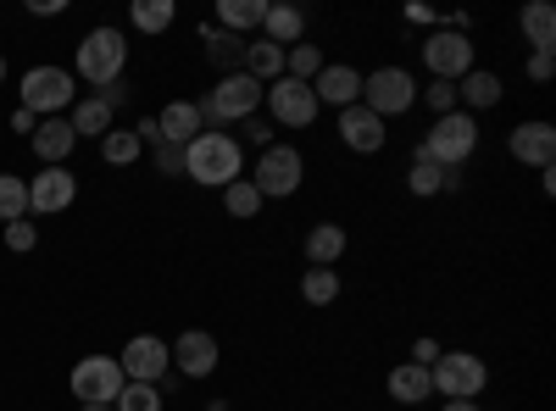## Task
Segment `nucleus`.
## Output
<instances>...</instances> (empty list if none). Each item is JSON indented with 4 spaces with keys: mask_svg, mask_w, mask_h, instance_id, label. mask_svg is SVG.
<instances>
[{
    "mask_svg": "<svg viewBox=\"0 0 556 411\" xmlns=\"http://www.w3.org/2000/svg\"><path fill=\"white\" fill-rule=\"evenodd\" d=\"M184 178H195L201 190H228L235 178H245V145L223 128H206L184 145Z\"/></svg>",
    "mask_w": 556,
    "mask_h": 411,
    "instance_id": "1",
    "label": "nucleus"
},
{
    "mask_svg": "<svg viewBox=\"0 0 556 411\" xmlns=\"http://www.w3.org/2000/svg\"><path fill=\"white\" fill-rule=\"evenodd\" d=\"M473 151H479V117H468V112L456 106V112H445V117L429 123L424 145H417L412 156H424V162L456 172V167H468V162H473Z\"/></svg>",
    "mask_w": 556,
    "mask_h": 411,
    "instance_id": "2",
    "label": "nucleus"
},
{
    "mask_svg": "<svg viewBox=\"0 0 556 411\" xmlns=\"http://www.w3.org/2000/svg\"><path fill=\"white\" fill-rule=\"evenodd\" d=\"M262 95H267V84H256L251 73H228V78H217V84L206 89L195 106H201V123H206V128H228V123L256 117Z\"/></svg>",
    "mask_w": 556,
    "mask_h": 411,
    "instance_id": "3",
    "label": "nucleus"
},
{
    "mask_svg": "<svg viewBox=\"0 0 556 411\" xmlns=\"http://www.w3.org/2000/svg\"><path fill=\"white\" fill-rule=\"evenodd\" d=\"M123 67H128V39H123V28H89V34L78 39V78H84L89 89L117 84Z\"/></svg>",
    "mask_w": 556,
    "mask_h": 411,
    "instance_id": "4",
    "label": "nucleus"
},
{
    "mask_svg": "<svg viewBox=\"0 0 556 411\" xmlns=\"http://www.w3.org/2000/svg\"><path fill=\"white\" fill-rule=\"evenodd\" d=\"M251 184H256L262 201H290V195H301V184H306V156H301L295 145H278V140H273V145L256 156Z\"/></svg>",
    "mask_w": 556,
    "mask_h": 411,
    "instance_id": "5",
    "label": "nucleus"
},
{
    "mask_svg": "<svg viewBox=\"0 0 556 411\" xmlns=\"http://www.w3.org/2000/svg\"><path fill=\"white\" fill-rule=\"evenodd\" d=\"M73 101H78V78L67 67H28L23 73V112H34L39 123L73 112Z\"/></svg>",
    "mask_w": 556,
    "mask_h": 411,
    "instance_id": "6",
    "label": "nucleus"
},
{
    "mask_svg": "<svg viewBox=\"0 0 556 411\" xmlns=\"http://www.w3.org/2000/svg\"><path fill=\"white\" fill-rule=\"evenodd\" d=\"M429 378H434V395H445V400H479L490 389V368L473 350H440Z\"/></svg>",
    "mask_w": 556,
    "mask_h": 411,
    "instance_id": "7",
    "label": "nucleus"
},
{
    "mask_svg": "<svg viewBox=\"0 0 556 411\" xmlns=\"http://www.w3.org/2000/svg\"><path fill=\"white\" fill-rule=\"evenodd\" d=\"M362 106L374 117H406L417 106V78L406 67H379V73H362Z\"/></svg>",
    "mask_w": 556,
    "mask_h": 411,
    "instance_id": "8",
    "label": "nucleus"
},
{
    "mask_svg": "<svg viewBox=\"0 0 556 411\" xmlns=\"http://www.w3.org/2000/svg\"><path fill=\"white\" fill-rule=\"evenodd\" d=\"M262 106H267V123L273 128H290V133H306L317 123V112H323L317 95H312V84H295V78H273Z\"/></svg>",
    "mask_w": 556,
    "mask_h": 411,
    "instance_id": "9",
    "label": "nucleus"
},
{
    "mask_svg": "<svg viewBox=\"0 0 556 411\" xmlns=\"http://www.w3.org/2000/svg\"><path fill=\"white\" fill-rule=\"evenodd\" d=\"M424 67H429V78H445V84H456V78H468L473 67H479V51H473V39L468 34H451V28H434L424 44Z\"/></svg>",
    "mask_w": 556,
    "mask_h": 411,
    "instance_id": "10",
    "label": "nucleus"
},
{
    "mask_svg": "<svg viewBox=\"0 0 556 411\" xmlns=\"http://www.w3.org/2000/svg\"><path fill=\"white\" fill-rule=\"evenodd\" d=\"M67 384H73V400H84V406H117L128 378L117 368V356H84Z\"/></svg>",
    "mask_w": 556,
    "mask_h": 411,
    "instance_id": "11",
    "label": "nucleus"
},
{
    "mask_svg": "<svg viewBox=\"0 0 556 411\" xmlns=\"http://www.w3.org/2000/svg\"><path fill=\"white\" fill-rule=\"evenodd\" d=\"M117 368H123L128 384H162L167 368H173V350H167V339H156V334H134V339L123 345Z\"/></svg>",
    "mask_w": 556,
    "mask_h": 411,
    "instance_id": "12",
    "label": "nucleus"
},
{
    "mask_svg": "<svg viewBox=\"0 0 556 411\" xmlns=\"http://www.w3.org/2000/svg\"><path fill=\"white\" fill-rule=\"evenodd\" d=\"M506 156L513 162H523V167H556V128L545 123V117H529V123H518L513 133H506Z\"/></svg>",
    "mask_w": 556,
    "mask_h": 411,
    "instance_id": "13",
    "label": "nucleus"
},
{
    "mask_svg": "<svg viewBox=\"0 0 556 411\" xmlns=\"http://www.w3.org/2000/svg\"><path fill=\"white\" fill-rule=\"evenodd\" d=\"M334 133H340V145H345V151H356V156H379V151L390 145V123H384V117H374L367 106H345Z\"/></svg>",
    "mask_w": 556,
    "mask_h": 411,
    "instance_id": "14",
    "label": "nucleus"
},
{
    "mask_svg": "<svg viewBox=\"0 0 556 411\" xmlns=\"http://www.w3.org/2000/svg\"><path fill=\"white\" fill-rule=\"evenodd\" d=\"M167 350H173V368H178L184 378H212V373H217V361H223L217 334H206V329H184Z\"/></svg>",
    "mask_w": 556,
    "mask_h": 411,
    "instance_id": "15",
    "label": "nucleus"
},
{
    "mask_svg": "<svg viewBox=\"0 0 556 411\" xmlns=\"http://www.w3.org/2000/svg\"><path fill=\"white\" fill-rule=\"evenodd\" d=\"M73 201H78V178H73L67 167L34 172V184H28V211H34V217H56V211H67Z\"/></svg>",
    "mask_w": 556,
    "mask_h": 411,
    "instance_id": "16",
    "label": "nucleus"
},
{
    "mask_svg": "<svg viewBox=\"0 0 556 411\" xmlns=\"http://www.w3.org/2000/svg\"><path fill=\"white\" fill-rule=\"evenodd\" d=\"M312 95H317V106H334V112L362 106V73L351 62H323V73L312 78Z\"/></svg>",
    "mask_w": 556,
    "mask_h": 411,
    "instance_id": "17",
    "label": "nucleus"
},
{
    "mask_svg": "<svg viewBox=\"0 0 556 411\" xmlns=\"http://www.w3.org/2000/svg\"><path fill=\"white\" fill-rule=\"evenodd\" d=\"M501 95H506V84H501V73H490V67H473L468 78H456V106L468 112V117L501 106Z\"/></svg>",
    "mask_w": 556,
    "mask_h": 411,
    "instance_id": "18",
    "label": "nucleus"
},
{
    "mask_svg": "<svg viewBox=\"0 0 556 411\" xmlns=\"http://www.w3.org/2000/svg\"><path fill=\"white\" fill-rule=\"evenodd\" d=\"M156 133H162V145H190L195 133H206V123H201V106L195 101H167L162 112H156Z\"/></svg>",
    "mask_w": 556,
    "mask_h": 411,
    "instance_id": "19",
    "label": "nucleus"
},
{
    "mask_svg": "<svg viewBox=\"0 0 556 411\" xmlns=\"http://www.w3.org/2000/svg\"><path fill=\"white\" fill-rule=\"evenodd\" d=\"M28 140H34V156H39L45 167H62V162L78 151V133H73L67 117H45V123L28 133Z\"/></svg>",
    "mask_w": 556,
    "mask_h": 411,
    "instance_id": "20",
    "label": "nucleus"
},
{
    "mask_svg": "<svg viewBox=\"0 0 556 411\" xmlns=\"http://www.w3.org/2000/svg\"><path fill=\"white\" fill-rule=\"evenodd\" d=\"M262 39H267V44H278V51L301 44V39H306V12H301V7H290V0H267Z\"/></svg>",
    "mask_w": 556,
    "mask_h": 411,
    "instance_id": "21",
    "label": "nucleus"
},
{
    "mask_svg": "<svg viewBox=\"0 0 556 411\" xmlns=\"http://www.w3.org/2000/svg\"><path fill=\"white\" fill-rule=\"evenodd\" d=\"M201 44H206V62L217 67V78H228V73H245V39H240V34L201 23Z\"/></svg>",
    "mask_w": 556,
    "mask_h": 411,
    "instance_id": "22",
    "label": "nucleus"
},
{
    "mask_svg": "<svg viewBox=\"0 0 556 411\" xmlns=\"http://www.w3.org/2000/svg\"><path fill=\"white\" fill-rule=\"evenodd\" d=\"M384 389H390V400H401V406H424V400L434 395V378H429V368H417V361H401V368H390Z\"/></svg>",
    "mask_w": 556,
    "mask_h": 411,
    "instance_id": "23",
    "label": "nucleus"
},
{
    "mask_svg": "<svg viewBox=\"0 0 556 411\" xmlns=\"http://www.w3.org/2000/svg\"><path fill=\"white\" fill-rule=\"evenodd\" d=\"M112 106L101 101V95H84V101H73V112H67V123H73V133L78 140H106L112 133Z\"/></svg>",
    "mask_w": 556,
    "mask_h": 411,
    "instance_id": "24",
    "label": "nucleus"
},
{
    "mask_svg": "<svg viewBox=\"0 0 556 411\" xmlns=\"http://www.w3.org/2000/svg\"><path fill=\"white\" fill-rule=\"evenodd\" d=\"M262 17H267V0H217V28L228 34H262Z\"/></svg>",
    "mask_w": 556,
    "mask_h": 411,
    "instance_id": "25",
    "label": "nucleus"
},
{
    "mask_svg": "<svg viewBox=\"0 0 556 411\" xmlns=\"http://www.w3.org/2000/svg\"><path fill=\"white\" fill-rule=\"evenodd\" d=\"M523 39L534 44V51H556V7H545V0H529L523 17H518Z\"/></svg>",
    "mask_w": 556,
    "mask_h": 411,
    "instance_id": "26",
    "label": "nucleus"
},
{
    "mask_svg": "<svg viewBox=\"0 0 556 411\" xmlns=\"http://www.w3.org/2000/svg\"><path fill=\"white\" fill-rule=\"evenodd\" d=\"M340 256H345V228L340 222H317L306 234V261L312 267H334Z\"/></svg>",
    "mask_w": 556,
    "mask_h": 411,
    "instance_id": "27",
    "label": "nucleus"
},
{
    "mask_svg": "<svg viewBox=\"0 0 556 411\" xmlns=\"http://www.w3.org/2000/svg\"><path fill=\"white\" fill-rule=\"evenodd\" d=\"M406 190L412 195H445V190H456V172H445V167H434V162H424V156H412V167H406Z\"/></svg>",
    "mask_w": 556,
    "mask_h": 411,
    "instance_id": "28",
    "label": "nucleus"
},
{
    "mask_svg": "<svg viewBox=\"0 0 556 411\" xmlns=\"http://www.w3.org/2000/svg\"><path fill=\"white\" fill-rule=\"evenodd\" d=\"M245 73H251L256 84L285 78V51H278V44H267L262 34H256V39H245Z\"/></svg>",
    "mask_w": 556,
    "mask_h": 411,
    "instance_id": "29",
    "label": "nucleus"
},
{
    "mask_svg": "<svg viewBox=\"0 0 556 411\" xmlns=\"http://www.w3.org/2000/svg\"><path fill=\"white\" fill-rule=\"evenodd\" d=\"M128 23H134L139 34H167V28L178 23V7H173V0H134Z\"/></svg>",
    "mask_w": 556,
    "mask_h": 411,
    "instance_id": "30",
    "label": "nucleus"
},
{
    "mask_svg": "<svg viewBox=\"0 0 556 411\" xmlns=\"http://www.w3.org/2000/svg\"><path fill=\"white\" fill-rule=\"evenodd\" d=\"M301 300L306 306H334L340 300V272L334 267H306L301 272Z\"/></svg>",
    "mask_w": 556,
    "mask_h": 411,
    "instance_id": "31",
    "label": "nucleus"
},
{
    "mask_svg": "<svg viewBox=\"0 0 556 411\" xmlns=\"http://www.w3.org/2000/svg\"><path fill=\"white\" fill-rule=\"evenodd\" d=\"M262 195H256V184H251V178H235V184H228L223 190V211L228 217H235V222H251V217H262Z\"/></svg>",
    "mask_w": 556,
    "mask_h": 411,
    "instance_id": "32",
    "label": "nucleus"
},
{
    "mask_svg": "<svg viewBox=\"0 0 556 411\" xmlns=\"http://www.w3.org/2000/svg\"><path fill=\"white\" fill-rule=\"evenodd\" d=\"M101 156H106V167H134L139 156H146V145H139L134 128H112L101 140Z\"/></svg>",
    "mask_w": 556,
    "mask_h": 411,
    "instance_id": "33",
    "label": "nucleus"
},
{
    "mask_svg": "<svg viewBox=\"0 0 556 411\" xmlns=\"http://www.w3.org/2000/svg\"><path fill=\"white\" fill-rule=\"evenodd\" d=\"M28 217V178L0 172V222H23Z\"/></svg>",
    "mask_w": 556,
    "mask_h": 411,
    "instance_id": "34",
    "label": "nucleus"
},
{
    "mask_svg": "<svg viewBox=\"0 0 556 411\" xmlns=\"http://www.w3.org/2000/svg\"><path fill=\"white\" fill-rule=\"evenodd\" d=\"M323 73V51H317V44H290V51H285V78H295V84H312Z\"/></svg>",
    "mask_w": 556,
    "mask_h": 411,
    "instance_id": "35",
    "label": "nucleus"
},
{
    "mask_svg": "<svg viewBox=\"0 0 556 411\" xmlns=\"http://www.w3.org/2000/svg\"><path fill=\"white\" fill-rule=\"evenodd\" d=\"M162 406H167V400H162L156 384H123V395H117L112 411H162Z\"/></svg>",
    "mask_w": 556,
    "mask_h": 411,
    "instance_id": "36",
    "label": "nucleus"
},
{
    "mask_svg": "<svg viewBox=\"0 0 556 411\" xmlns=\"http://www.w3.org/2000/svg\"><path fill=\"white\" fill-rule=\"evenodd\" d=\"M417 101H424L434 117H445V112H456V84H445V78H434L429 89H417Z\"/></svg>",
    "mask_w": 556,
    "mask_h": 411,
    "instance_id": "37",
    "label": "nucleus"
},
{
    "mask_svg": "<svg viewBox=\"0 0 556 411\" xmlns=\"http://www.w3.org/2000/svg\"><path fill=\"white\" fill-rule=\"evenodd\" d=\"M34 245H39V228H34L28 217H23V222H7V251L23 256V251H34Z\"/></svg>",
    "mask_w": 556,
    "mask_h": 411,
    "instance_id": "38",
    "label": "nucleus"
},
{
    "mask_svg": "<svg viewBox=\"0 0 556 411\" xmlns=\"http://www.w3.org/2000/svg\"><path fill=\"white\" fill-rule=\"evenodd\" d=\"M240 133H245L251 145H262V151L273 145V123H267V117H245V123H240Z\"/></svg>",
    "mask_w": 556,
    "mask_h": 411,
    "instance_id": "39",
    "label": "nucleus"
},
{
    "mask_svg": "<svg viewBox=\"0 0 556 411\" xmlns=\"http://www.w3.org/2000/svg\"><path fill=\"white\" fill-rule=\"evenodd\" d=\"M551 73H556V51H529V78L551 84Z\"/></svg>",
    "mask_w": 556,
    "mask_h": 411,
    "instance_id": "40",
    "label": "nucleus"
},
{
    "mask_svg": "<svg viewBox=\"0 0 556 411\" xmlns=\"http://www.w3.org/2000/svg\"><path fill=\"white\" fill-rule=\"evenodd\" d=\"M151 156H156V172H162V178H173V172H184V151H178V145H156Z\"/></svg>",
    "mask_w": 556,
    "mask_h": 411,
    "instance_id": "41",
    "label": "nucleus"
},
{
    "mask_svg": "<svg viewBox=\"0 0 556 411\" xmlns=\"http://www.w3.org/2000/svg\"><path fill=\"white\" fill-rule=\"evenodd\" d=\"M406 361H417V368H434L440 345H434V339H412V356H406Z\"/></svg>",
    "mask_w": 556,
    "mask_h": 411,
    "instance_id": "42",
    "label": "nucleus"
},
{
    "mask_svg": "<svg viewBox=\"0 0 556 411\" xmlns=\"http://www.w3.org/2000/svg\"><path fill=\"white\" fill-rule=\"evenodd\" d=\"M62 7H67V0H28L34 17H62Z\"/></svg>",
    "mask_w": 556,
    "mask_h": 411,
    "instance_id": "43",
    "label": "nucleus"
},
{
    "mask_svg": "<svg viewBox=\"0 0 556 411\" xmlns=\"http://www.w3.org/2000/svg\"><path fill=\"white\" fill-rule=\"evenodd\" d=\"M101 101H106V106L117 112V106L128 101V84H123V78H117V84H106V89H101Z\"/></svg>",
    "mask_w": 556,
    "mask_h": 411,
    "instance_id": "44",
    "label": "nucleus"
},
{
    "mask_svg": "<svg viewBox=\"0 0 556 411\" xmlns=\"http://www.w3.org/2000/svg\"><path fill=\"white\" fill-rule=\"evenodd\" d=\"M12 128H17V133H34V128H39V117H34V112H23V106H17V112H12Z\"/></svg>",
    "mask_w": 556,
    "mask_h": 411,
    "instance_id": "45",
    "label": "nucleus"
},
{
    "mask_svg": "<svg viewBox=\"0 0 556 411\" xmlns=\"http://www.w3.org/2000/svg\"><path fill=\"white\" fill-rule=\"evenodd\" d=\"M406 17H412V23H424V28H440V17H434L429 7H406Z\"/></svg>",
    "mask_w": 556,
    "mask_h": 411,
    "instance_id": "46",
    "label": "nucleus"
},
{
    "mask_svg": "<svg viewBox=\"0 0 556 411\" xmlns=\"http://www.w3.org/2000/svg\"><path fill=\"white\" fill-rule=\"evenodd\" d=\"M440 411H479V400H445Z\"/></svg>",
    "mask_w": 556,
    "mask_h": 411,
    "instance_id": "47",
    "label": "nucleus"
},
{
    "mask_svg": "<svg viewBox=\"0 0 556 411\" xmlns=\"http://www.w3.org/2000/svg\"><path fill=\"white\" fill-rule=\"evenodd\" d=\"M78 411H112V406H78Z\"/></svg>",
    "mask_w": 556,
    "mask_h": 411,
    "instance_id": "48",
    "label": "nucleus"
},
{
    "mask_svg": "<svg viewBox=\"0 0 556 411\" xmlns=\"http://www.w3.org/2000/svg\"><path fill=\"white\" fill-rule=\"evenodd\" d=\"M0 84H7V56H0Z\"/></svg>",
    "mask_w": 556,
    "mask_h": 411,
    "instance_id": "49",
    "label": "nucleus"
}]
</instances>
